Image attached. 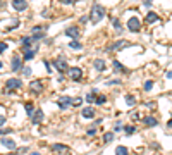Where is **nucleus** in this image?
<instances>
[{"instance_id": "obj_20", "label": "nucleus", "mask_w": 172, "mask_h": 155, "mask_svg": "<svg viewBox=\"0 0 172 155\" xmlns=\"http://www.w3.org/2000/svg\"><path fill=\"white\" fill-rule=\"evenodd\" d=\"M155 21H159V14L148 12V14H146V22H155Z\"/></svg>"}, {"instance_id": "obj_28", "label": "nucleus", "mask_w": 172, "mask_h": 155, "mask_svg": "<svg viewBox=\"0 0 172 155\" xmlns=\"http://www.w3.org/2000/svg\"><path fill=\"white\" fill-rule=\"evenodd\" d=\"M112 140H114V133H105V135H103V141H105V143H110Z\"/></svg>"}, {"instance_id": "obj_35", "label": "nucleus", "mask_w": 172, "mask_h": 155, "mask_svg": "<svg viewBox=\"0 0 172 155\" xmlns=\"http://www.w3.org/2000/svg\"><path fill=\"white\" fill-rule=\"evenodd\" d=\"M45 67H47V71H48V74L52 72V64L48 62V60H45Z\"/></svg>"}, {"instance_id": "obj_10", "label": "nucleus", "mask_w": 172, "mask_h": 155, "mask_svg": "<svg viewBox=\"0 0 172 155\" xmlns=\"http://www.w3.org/2000/svg\"><path fill=\"white\" fill-rule=\"evenodd\" d=\"M43 117H45L43 110H41V109H36L34 114H33V124H41V123H43Z\"/></svg>"}, {"instance_id": "obj_26", "label": "nucleus", "mask_w": 172, "mask_h": 155, "mask_svg": "<svg viewBox=\"0 0 172 155\" xmlns=\"http://www.w3.org/2000/svg\"><path fill=\"white\" fill-rule=\"evenodd\" d=\"M105 102H107V97H105V95H98V97H96V102H95V104H96V105H103Z\"/></svg>"}, {"instance_id": "obj_42", "label": "nucleus", "mask_w": 172, "mask_h": 155, "mask_svg": "<svg viewBox=\"0 0 172 155\" xmlns=\"http://www.w3.org/2000/svg\"><path fill=\"white\" fill-rule=\"evenodd\" d=\"M165 76H167V79H172V71H167V74H165Z\"/></svg>"}, {"instance_id": "obj_9", "label": "nucleus", "mask_w": 172, "mask_h": 155, "mask_svg": "<svg viewBox=\"0 0 172 155\" xmlns=\"http://www.w3.org/2000/svg\"><path fill=\"white\" fill-rule=\"evenodd\" d=\"M12 7H14L17 12L26 10V9H28V2H26V0H12Z\"/></svg>"}, {"instance_id": "obj_22", "label": "nucleus", "mask_w": 172, "mask_h": 155, "mask_svg": "<svg viewBox=\"0 0 172 155\" xmlns=\"http://www.w3.org/2000/svg\"><path fill=\"white\" fill-rule=\"evenodd\" d=\"M124 133H126L127 136H131V135H134V133H136V128L129 124V126H126V128H124Z\"/></svg>"}, {"instance_id": "obj_14", "label": "nucleus", "mask_w": 172, "mask_h": 155, "mask_svg": "<svg viewBox=\"0 0 172 155\" xmlns=\"http://www.w3.org/2000/svg\"><path fill=\"white\" fill-rule=\"evenodd\" d=\"M2 147L9 148V150H16V141L14 140H7L5 136H2Z\"/></svg>"}, {"instance_id": "obj_30", "label": "nucleus", "mask_w": 172, "mask_h": 155, "mask_svg": "<svg viewBox=\"0 0 172 155\" xmlns=\"http://www.w3.org/2000/svg\"><path fill=\"white\" fill-rule=\"evenodd\" d=\"M26 114L33 117V105H31V104H26Z\"/></svg>"}, {"instance_id": "obj_3", "label": "nucleus", "mask_w": 172, "mask_h": 155, "mask_svg": "<svg viewBox=\"0 0 172 155\" xmlns=\"http://www.w3.org/2000/svg\"><path fill=\"white\" fill-rule=\"evenodd\" d=\"M53 66H55V69H57V71H60V72H64V71H69V69H71V67L67 66L65 59H62V57H57V59L53 60Z\"/></svg>"}, {"instance_id": "obj_5", "label": "nucleus", "mask_w": 172, "mask_h": 155, "mask_svg": "<svg viewBox=\"0 0 172 155\" xmlns=\"http://www.w3.org/2000/svg\"><path fill=\"white\" fill-rule=\"evenodd\" d=\"M5 86H7V90H9V91H12V90L21 88V86H22V81H21V79H16V78H10V79H7V81H5Z\"/></svg>"}, {"instance_id": "obj_13", "label": "nucleus", "mask_w": 172, "mask_h": 155, "mask_svg": "<svg viewBox=\"0 0 172 155\" xmlns=\"http://www.w3.org/2000/svg\"><path fill=\"white\" fill-rule=\"evenodd\" d=\"M93 67H95L96 71H100V72L107 69V66H105V60H103V59H95V60H93Z\"/></svg>"}, {"instance_id": "obj_1", "label": "nucleus", "mask_w": 172, "mask_h": 155, "mask_svg": "<svg viewBox=\"0 0 172 155\" xmlns=\"http://www.w3.org/2000/svg\"><path fill=\"white\" fill-rule=\"evenodd\" d=\"M103 16H105L103 5L93 3V7H91V10H90V21H91V24H98V22L103 19Z\"/></svg>"}, {"instance_id": "obj_25", "label": "nucleus", "mask_w": 172, "mask_h": 155, "mask_svg": "<svg viewBox=\"0 0 172 155\" xmlns=\"http://www.w3.org/2000/svg\"><path fill=\"white\" fill-rule=\"evenodd\" d=\"M84 100H86L88 104H93V102H96V97H95V93H88V95L84 97Z\"/></svg>"}, {"instance_id": "obj_38", "label": "nucleus", "mask_w": 172, "mask_h": 155, "mask_svg": "<svg viewBox=\"0 0 172 155\" xmlns=\"http://www.w3.org/2000/svg\"><path fill=\"white\" fill-rule=\"evenodd\" d=\"M60 2H62L64 5H71V3H74L76 0H60Z\"/></svg>"}, {"instance_id": "obj_17", "label": "nucleus", "mask_w": 172, "mask_h": 155, "mask_svg": "<svg viewBox=\"0 0 172 155\" xmlns=\"http://www.w3.org/2000/svg\"><path fill=\"white\" fill-rule=\"evenodd\" d=\"M112 66H114V71H115V72H127V69H124V66H122L119 60H114Z\"/></svg>"}, {"instance_id": "obj_29", "label": "nucleus", "mask_w": 172, "mask_h": 155, "mask_svg": "<svg viewBox=\"0 0 172 155\" xmlns=\"http://www.w3.org/2000/svg\"><path fill=\"white\" fill-rule=\"evenodd\" d=\"M69 47H71V48H76V50H81V48H83V45H81L79 41H71Z\"/></svg>"}, {"instance_id": "obj_44", "label": "nucleus", "mask_w": 172, "mask_h": 155, "mask_svg": "<svg viewBox=\"0 0 172 155\" xmlns=\"http://www.w3.org/2000/svg\"><path fill=\"white\" fill-rule=\"evenodd\" d=\"M167 126H169V128H172V117H171V121L167 123Z\"/></svg>"}, {"instance_id": "obj_31", "label": "nucleus", "mask_w": 172, "mask_h": 155, "mask_svg": "<svg viewBox=\"0 0 172 155\" xmlns=\"http://www.w3.org/2000/svg\"><path fill=\"white\" fill-rule=\"evenodd\" d=\"M152 88H153V81H145V90L150 91Z\"/></svg>"}, {"instance_id": "obj_43", "label": "nucleus", "mask_w": 172, "mask_h": 155, "mask_svg": "<svg viewBox=\"0 0 172 155\" xmlns=\"http://www.w3.org/2000/svg\"><path fill=\"white\" fill-rule=\"evenodd\" d=\"M145 5H146V7H150V5H152V0H145Z\"/></svg>"}, {"instance_id": "obj_23", "label": "nucleus", "mask_w": 172, "mask_h": 155, "mask_svg": "<svg viewBox=\"0 0 172 155\" xmlns=\"http://www.w3.org/2000/svg\"><path fill=\"white\" fill-rule=\"evenodd\" d=\"M112 24H114V29H115L117 33H121V31H122V26H121L119 19H112Z\"/></svg>"}, {"instance_id": "obj_36", "label": "nucleus", "mask_w": 172, "mask_h": 155, "mask_svg": "<svg viewBox=\"0 0 172 155\" xmlns=\"http://www.w3.org/2000/svg\"><path fill=\"white\" fill-rule=\"evenodd\" d=\"M22 74H24V76H29V74H31V69H29V67H24V69H22Z\"/></svg>"}, {"instance_id": "obj_16", "label": "nucleus", "mask_w": 172, "mask_h": 155, "mask_svg": "<svg viewBox=\"0 0 172 155\" xmlns=\"http://www.w3.org/2000/svg\"><path fill=\"white\" fill-rule=\"evenodd\" d=\"M81 116L86 117V119H93L95 117V110L91 107H84V109H81Z\"/></svg>"}, {"instance_id": "obj_2", "label": "nucleus", "mask_w": 172, "mask_h": 155, "mask_svg": "<svg viewBox=\"0 0 172 155\" xmlns=\"http://www.w3.org/2000/svg\"><path fill=\"white\" fill-rule=\"evenodd\" d=\"M38 52V45L36 43H29V45H22V59L24 60H31Z\"/></svg>"}, {"instance_id": "obj_8", "label": "nucleus", "mask_w": 172, "mask_h": 155, "mask_svg": "<svg viewBox=\"0 0 172 155\" xmlns=\"http://www.w3.org/2000/svg\"><path fill=\"white\" fill-rule=\"evenodd\" d=\"M127 45H129L127 41H124V40H119V41H115V43L109 45V47H107V50H122V48H126Z\"/></svg>"}, {"instance_id": "obj_15", "label": "nucleus", "mask_w": 172, "mask_h": 155, "mask_svg": "<svg viewBox=\"0 0 172 155\" xmlns=\"http://www.w3.org/2000/svg\"><path fill=\"white\" fill-rule=\"evenodd\" d=\"M65 35H67V36H71V38H74V40H76V38H78V36H79V29H78V28H76V26H69V28H67V29H65Z\"/></svg>"}, {"instance_id": "obj_33", "label": "nucleus", "mask_w": 172, "mask_h": 155, "mask_svg": "<svg viewBox=\"0 0 172 155\" xmlns=\"http://www.w3.org/2000/svg\"><path fill=\"white\" fill-rule=\"evenodd\" d=\"M81 104H83V98H74V102H72V105H74V107H79Z\"/></svg>"}, {"instance_id": "obj_21", "label": "nucleus", "mask_w": 172, "mask_h": 155, "mask_svg": "<svg viewBox=\"0 0 172 155\" xmlns=\"http://www.w3.org/2000/svg\"><path fill=\"white\" fill-rule=\"evenodd\" d=\"M52 150H53V152H64V150H67V147H65V145H60V143H53V145H52Z\"/></svg>"}, {"instance_id": "obj_24", "label": "nucleus", "mask_w": 172, "mask_h": 155, "mask_svg": "<svg viewBox=\"0 0 172 155\" xmlns=\"http://www.w3.org/2000/svg\"><path fill=\"white\" fill-rule=\"evenodd\" d=\"M47 35H45V31H38V33H33V40L36 41V40H43Z\"/></svg>"}, {"instance_id": "obj_18", "label": "nucleus", "mask_w": 172, "mask_h": 155, "mask_svg": "<svg viewBox=\"0 0 172 155\" xmlns=\"http://www.w3.org/2000/svg\"><path fill=\"white\" fill-rule=\"evenodd\" d=\"M29 88H31L33 91H36V93H40V91L43 90V85H41L40 81H31V85H29Z\"/></svg>"}, {"instance_id": "obj_4", "label": "nucleus", "mask_w": 172, "mask_h": 155, "mask_svg": "<svg viewBox=\"0 0 172 155\" xmlns=\"http://www.w3.org/2000/svg\"><path fill=\"white\" fill-rule=\"evenodd\" d=\"M140 28H141V22H140V19H138V17H131V19L127 21V29H129V31L138 33V31H140Z\"/></svg>"}, {"instance_id": "obj_37", "label": "nucleus", "mask_w": 172, "mask_h": 155, "mask_svg": "<svg viewBox=\"0 0 172 155\" xmlns=\"http://www.w3.org/2000/svg\"><path fill=\"white\" fill-rule=\"evenodd\" d=\"M5 50H7V45H5V43H3V41H2V43H0V52H2V53H3V52H5Z\"/></svg>"}, {"instance_id": "obj_19", "label": "nucleus", "mask_w": 172, "mask_h": 155, "mask_svg": "<svg viewBox=\"0 0 172 155\" xmlns=\"http://www.w3.org/2000/svg\"><path fill=\"white\" fill-rule=\"evenodd\" d=\"M115 155H129V150H127L124 145H119V147L115 148Z\"/></svg>"}, {"instance_id": "obj_34", "label": "nucleus", "mask_w": 172, "mask_h": 155, "mask_svg": "<svg viewBox=\"0 0 172 155\" xmlns=\"http://www.w3.org/2000/svg\"><path fill=\"white\" fill-rule=\"evenodd\" d=\"M26 152H28V147H21L16 150V154H26Z\"/></svg>"}, {"instance_id": "obj_32", "label": "nucleus", "mask_w": 172, "mask_h": 155, "mask_svg": "<svg viewBox=\"0 0 172 155\" xmlns=\"http://www.w3.org/2000/svg\"><path fill=\"white\" fill-rule=\"evenodd\" d=\"M121 129H122V124H121V121H117V123H115V126H114V131H115V133H119Z\"/></svg>"}, {"instance_id": "obj_6", "label": "nucleus", "mask_w": 172, "mask_h": 155, "mask_svg": "<svg viewBox=\"0 0 172 155\" xmlns=\"http://www.w3.org/2000/svg\"><path fill=\"white\" fill-rule=\"evenodd\" d=\"M72 102H74V98H71V97H62V98L57 100V105H59V109L65 110L69 105H72Z\"/></svg>"}, {"instance_id": "obj_40", "label": "nucleus", "mask_w": 172, "mask_h": 155, "mask_svg": "<svg viewBox=\"0 0 172 155\" xmlns=\"http://www.w3.org/2000/svg\"><path fill=\"white\" fill-rule=\"evenodd\" d=\"M95 133H96V129H95V128H91V129H88V136H93Z\"/></svg>"}, {"instance_id": "obj_27", "label": "nucleus", "mask_w": 172, "mask_h": 155, "mask_svg": "<svg viewBox=\"0 0 172 155\" xmlns=\"http://www.w3.org/2000/svg\"><path fill=\"white\" fill-rule=\"evenodd\" d=\"M124 98H126V104H127V105H134V104H136V98H134L133 95H126Z\"/></svg>"}, {"instance_id": "obj_41", "label": "nucleus", "mask_w": 172, "mask_h": 155, "mask_svg": "<svg viewBox=\"0 0 172 155\" xmlns=\"http://www.w3.org/2000/svg\"><path fill=\"white\" fill-rule=\"evenodd\" d=\"M0 126H2V128H3V126H5V117H3V116H2V117H0Z\"/></svg>"}, {"instance_id": "obj_7", "label": "nucleus", "mask_w": 172, "mask_h": 155, "mask_svg": "<svg viewBox=\"0 0 172 155\" xmlns=\"http://www.w3.org/2000/svg\"><path fill=\"white\" fill-rule=\"evenodd\" d=\"M69 76H71L72 81H79L81 76H83V71H81L79 67H71V69H69Z\"/></svg>"}, {"instance_id": "obj_11", "label": "nucleus", "mask_w": 172, "mask_h": 155, "mask_svg": "<svg viewBox=\"0 0 172 155\" xmlns=\"http://www.w3.org/2000/svg\"><path fill=\"white\" fill-rule=\"evenodd\" d=\"M143 124H145L146 128H153V126L159 124V121H157L153 116H146V117H143Z\"/></svg>"}, {"instance_id": "obj_39", "label": "nucleus", "mask_w": 172, "mask_h": 155, "mask_svg": "<svg viewBox=\"0 0 172 155\" xmlns=\"http://www.w3.org/2000/svg\"><path fill=\"white\" fill-rule=\"evenodd\" d=\"M109 85H121V81H119V79H110Z\"/></svg>"}, {"instance_id": "obj_12", "label": "nucleus", "mask_w": 172, "mask_h": 155, "mask_svg": "<svg viewBox=\"0 0 172 155\" xmlns=\"http://www.w3.org/2000/svg\"><path fill=\"white\" fill-rule=\"evenodd\" d=\"M10 69H12L14 72L21 69V57H19V55H14V57H12V62H10Z\"/></svg>"}, {"instance_id": "obj_45", "label": "nucleus", "mask_w": 172, "mask_h": 155, "mask_svg": "<svg viewBox=\"0 0 172 155\" xmlns=\"http://www.w3.org/2000/svg\"><path fill=\"white\" fill-rule=\"evenodd\" d=\"M29 155H41V154H38V152H31Z\"/></svg>"}]
</instances>
